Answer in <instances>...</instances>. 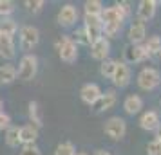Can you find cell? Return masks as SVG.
Returning <instances> with one entry per match:
<instances>
[{
  "instance_id": "26",
  "label": "cell",
  "mask_w": 161,
  "mask_h": 155,
  "mask_svg": "<svg viewBox=\"0 0 161 155\" xmlns=\"http://www.w3.org/2000/svg\"><path fill=\"white\" fill-rule=\"evenodd\" d=\"M54 155H76V150H74L73 142L65 141V142H60L58 146H56Z\"/></svg>"
},
{
  "instance_id": "1",
  "label": "cell",
  "mask_w": 161,
  "mask_h": 155,
  "mask_svg": "<svg viewBox=\"0 0 161 155\" xmlns=\"http://www.w3.org/2000/svg\"><path fill=\"white\" fill-rule=\"evenodd\" d=\"M38 70V58L35 54H25L22 56L20 63H18V69H16V78L22 80V81H31L35 76H36Z\"/></svg>"
},
{
  "instance_id": "22",
  "label": "cell",
  "mask_w": 161,
  "mask_h": 155,
  "mask_svg": "<svg viewBox=\"0 0 161 155\" xmlns=\"http://www.w3.org/2000/svg\"><path fill=\"white\" fill-rule=\"evenodd\" d=\"M123 23H103L102 25V36L110 40V38H116L121 33Z\"/></svg>"
},
{
  "instance_id": "4",
  "label": "cell",
  "mask_w": 161,
  "mask_h": 155,
  "mask_svg": "<svg viewBox=\"0 0 161 155\" xmlns=\"http://www.w3.org/2000/svg\"><path fill=\"white\" fill-rule=\"evenodd\" d=\"M103 132L112 141H119V139H123L125 133H127V123L121 117H110L105 121Z\"/></svg>"
},
{
  "instance_id": "6",
  "label": "cell",
  "mask_w": 161,
  "mask_h": 155,
  "mask_svg": "<svg viewBox=\"0 0 161 155\" xmlns=\"http://www.w3.org/2000/svg\"><path fill=\"white\" fill-rule=\"evenodd\" d=\"M158 6L159 2L158 0H141L138 4V9H136V15H138L139 22H148L156 16V11H158Z\"/></svg>"
},
{
  "instance_id": "9",
  "label": "cell",
  "mask_w": 161,
  "mask_h": 155,
  "mask_svg": "<svg viewBox=\"0 0 161 155\" xmlns=\"http://www.w3.org/2000/svg\"><path fill=\"white\" fill-rule=\"evenodd\" d=\"M127 36H129V42L132 45H143L147 40V25L143 22H132L129 25V31H127Z\"/></svg>"
},
{
  "instance_id": "38",
  "label": "cell",
  "mask_w": 161,
  "mask_h": 155,
  "mask_svg": "<svg viewBox=\"0 0 161 155\" xmlns=\"http://www.w3.org/2000/svg\"><path fill=\"white\" fill-rule=\"evenodd\" d=\"M159 106H161V99H159Z\"/></svg>"
},
{
  "instance_id": "33",
  "label": "cell",
  "mask_w": 161,
  "mask_h": 155,
  "mask_svg": "<svg viewBox=\"0 0 161 155\" xmlns=\"http://www.w3.org/2000/svg\"><path fill=\"white\" fill-rule=\"evenodd\" d=\"M11 126V117L6 112H0V130H8Z\"/></svg>"
},
{
  "instance_id": "21",
  "label": "cell",
  "mask_w": 161,
  "mask_h": 155,
  "mask_svg": "<svg viewBox=\"0 0 161 155\" xmlns=\"http://www.w3.org/2000/svg\"><path fill=\"white\" fill-rule=\"evenodd\" d=\"M6 144L11 148L20 144V128L18 126H9L6 130Z\"/></svg>"
},
{
  "instance_id": "29",
  "label": "cell",
  "mask_w": 161,
  "mask_h": 155,
  "mask_svg": "<svg viewBox=\"0 0 161 155\" xmlns=\"http://www.w3.org/2000/svg\"><path fill=\"white\" fill-rule=\"evenodd\" d=\"M147 155H161V141L152 139L147 144Z\"/></svg>"
},
{
  "instance_id": "18",
  "label": "cell",
  "mask_w": 161,
  "mask_h": 155,
  "mask_svg": "<svg viewBox=\"0 0 161 155\" xmlns=\"http://www.w3.org/2000/svg\"><path fill=\"white\" fill-rule=\"evenodd\" d=\"M0 56L6 59H13L16 56L15 44H13V38L11 36L0 34Z\"/></svg>"
},
{
  "instance_id": "15",
  "label": "cell",
  "mask_w": 161,
  "mask_h": 155,
  "mask_svg": "<svg viewBox=\"0 0 161 155\" xmlns=\"http://www.w3.org/2000/svg\"><path fill=\"white\" fill-rule=\"evenodd\" d=\"M38 139V128L35 125H24L20 126V144L24 146H31V144H35Z\"/></svg>"
},
{
  "instance_id": "34",
  "label": "cell",
  "mask_w": 161,
  "mask_h": 155,
  "mask_svg": "<svg viewBox=\"0 0 161 155\" xmlns=\"http://www.w3.org/2000/svg\"><path fill=\"white\" fill-rule=\"evenodd\" d=\"M94 155H114L112 152H107V150H96Z\"/></svg>"
},
{
  "instance_id": "25",
  "label": "cell",
  "mask_w": 161,
  "mask_h": 155,
  "mask_svg": "<svg viewBox=\"0 0 161 155\" xmlns=\"http://www.w3.org/2000/svg\"><path fill=\"white\" fill-rule=\"evenodd\" d=\"M116 65H118V59L107 58L105 61H102L100 74H102V76H105V78H112V74H114V70H116Z\"/></svg>"
},
{
  "instance_id": "23",
  "label": "cell",
  "mask_w": 161,
  "mask_h": 155,
  "mask_svg": "<svg viewBox=\"0 0 161 155\" xmlns=\"http://www.w3.org/2000/svg\"><path fill=\"white\" fill-rule=\"evenodd\" d=\"M18 27H16V22L13 18H2L0 20V34H6V36H11L15 34Z\"/></svg>"
},
{
  "instance_id": "10",
  "label": "cell",
  "mask_w": 161,
  "mask_h": 155,
  "mask_svg": "<svg viewBox=\"0 0 161 155\" xmlns=\"http://www.w3.org/2000/svg\"><path fill=\"white\" fill-rule=\"evenodd\" d=\"M78 16H80L78 9L74 8L73 4H65V6L58 11L56 20H58L60 25H64V27H71V25H74V23L78 22Z\"/></svg>"
},
{
  "instance_id": "28",
  "label": "cell",
  "mask_w": 161,
  "mask_h": 155,
  "mask_svg": "<svg viewBox=\"0 0 161 155\" xmlns=\"http://www.w3.org/2000/svg\"><path fill=\"white\" fill-rule=\"evenodd\" d=\"M15 11V2L11 0H0V16L2 18H9V15Z\"/></svg>"
},
{
  "instance_id": "31",
  "label": "cell",
  "mask_w": 161,
  "mask_h": 155,
  "mask_svg": "<svg viewBox=\"0 0 161 155\" xmlns=\"http://www.w3.org/2000/svg\"><path fill=\"white\" fill-rule=\"evenodd\" d=\"M44 0H25V8L29 9L31 13H38V11H42L44 8Z\"/></svg>"
},
{
  "instance_id": "30",
  "label": "cell",
  "mask_w": 161,
  "mask_h": 155,
  "mask_svg": "<svg viewBox=\"0 0 161 155\" xmlns=\"http://www.w3.org/2000/svg\"><path fill=\"white\" fill-rule=\"evenodd\" d=\"M83 25L85 27H102V18L100 16H91V15H85L83 16Z\"/></svg>"
},
{
  "instance_id": "8",
  "label": "cell",
  "mask_w": 161,
  "mask_h": 155,
  "mask_svg": "<svg viewBox=\"0 0 161 155\" xmlns=\"http://www.w3.org/2000/svg\"><path fill=\"white\" fill-rule=\"evenodd\" d=\"M148 58L145 52V47L143 45H132L129 44L123 49V59L127 65H132V63H139V61H145Z\"/></svg>"
},
{
  "instance_id": "37",
  "label": "cell",
  "mask_w": 161,
  "mask_h": 155,
  "mask_svg": "<svg viewBox=\"0 0 161 155\" xmlns=\"http://www.w3.org/2000/svg\"><path fill=\"white\" fill-rule=\"evenodd\" d=\"M0 112H2V99H0Z\"/></svg>"
},
{
  "instance_id": "27",
  "label": "cell",
  "mask_w": 161,
  "mask_h": 155,
  "mask_svg": "<svg viewBox=\"0 0 161 155\" xmlns=\"http://www.w3.org/2000/svg\"><path fill=\"white\" fill-rule=\"evenodd\" d=\"M74 44L78 45V44H81V45H91V40H89V36H87V33H85V29H83V25H81L80 29H76V33H74V38H71Z\"/></svg>"
},
{
  "instance_id": "32",
  "label": "cell",
  "mask_w": 161,
  "mask_h": 155,
  "mask_svg": "<svg viewBox=\"0 0 161 155\" xmlns=\"http://www.w3.org/2000/svg\"><path fill=\"white\" fill-rule=\"evenodd\" d=\"M20 155H42V152H40V148L36 144H31V146H24Z\"/></svg>"
},
{
  "instance_id": "12",
  "label": "cell",
  "mask_w": 161,
  "mask_h": 155,
  "mask_svg": "<svg viewBox=\"0 0 161 155\" xmlns=\"http://www.w3.org/2000/svg\"><path fill=\"white\" fill-rule=\"evenodd\" d=\"M100 96H102V89L96 83H85L80 89V99L87 105H96Z\"/></svg>"
},
{
  "instance_id": "20",
  "label": "cell",
  "mask_w": 161,
  "mask_h": 155,
  "mask_svg": "<svg viewBox=\"0 0 161 155\" xmlns=\"http://www.w3.org/2000/svg\"><path fill=\"white\" fill-rule=\"evenodd\" d=\"M29 119L31 125H35L36 128L44 125V117H42V108L36 101H29Z\"/></svg>"
},
{
  "instance_id": "5",
  "label": "cell",
  "mask_w": 161,
  "mask_h": 155,
  "mask_svg": "<svg viewBox=\"0 0 161 155\" xmlns=\"http://www.w3.org/2000/svg\"><path fill=\"white\" fill-rule=\"evenodd\" d=\"M38 42H40V31L35 25H24L20 29V47H22V51L35 49Z\"/></svg>"
},
{
  "instance_id": "36",
  "label": "cell",
  "mask_w": 161,
  "mask_h": 155,
  "mask_svg": "<svg viewBox=\"0 0 161 155\" xmlns=\"http://www.w3.org/2000/svg\"><path fill=\"white\" fill-rule=\"evenodd\" d=\"M76 155H87V153H83V152H80V153H76Z\"/></svg>"
},
{
  "instance_id": "17",
  "label": "cell",
  "mask_w": 161,
  "mask_h": 155,
  "mask_svg": "<svg viewBox=\"0 0 161 155\" xmlns=\"http://www.w3.org/2000/svg\"><path fill=\"white\" fill-rule=\"evenodd\" d=\"M145 52L148 58H156V56H159L161 54V36L159 34H152V36H148L145 40Z\"/></svg>"
},
{
  "instance_id": "7",
  "label": "cell",
  "mask_w": 161,
  "mask_h": 155,
  "mask_svg": "<svg viewBox=\"0 0 161 155\" xmlns=\"http://www.w3.org/2000/svg\"><path fill=\"white\" fill-rule=\"evenodd\" d=\"M130 67L127 65L125 61H118L116 65V70H114V74H112V83H114V87H119V89H125L129 83H130Z\"/></svg>"
},
{
  "instance_id": "3",
  "label": "cell",
  "mask_w": 161,
  "mask_h": 155,
  "mask_svg": "<svg viewBox=\"0 0 161 155\" xmlns=\"http://www.w3.org/2000/svg\"><path fill=\"white\" fill-rule=\"evenodd\" d=\"M56 49H58L62 61H65V63H73L78 58V45L74 44L69 36H64L62 40H58L56 42Z\"/></svg>"
},
{
  "instance_id": "19",
  "label": "cell",
  "mask_w": 161,
  "mask_h": 155,
  "mask_svg": "<svg viewBox=\"0 0 161 155\" xmlns=\"http://www.w3.org/2000/svg\"><path fill=\"white\" fill-rule=\"evenodd\" d=\"M16 80V67L8 63V65L0 67V83L2 85H8V83H13Z\"/></svg>"
},
{
  "instance_id": "11",
  "label": "cell",
  "mask_w": 161,
  "mask_h": 155,
  "mask_svg": "<svg viewBox=\"0 0 161 155\" xmlns=\"http://www.w3.org/2000/svg\"><path fill=\"white\" fill-rule=\"evenodd\" d=\"M109 52H110V40H107V38L102 36L91 44V56L94 59L105 61L109 58Z\"/></svg>"
},
{
  "instance_id": "2",
  "label": "cell",
  "mask_w": 161,
  "mask_h": 155,
  "mask_svg": "<svg viewBox=\"0 0 161 155\" xmlns=\"http://www.w3.org/2000/svg\"><path fill=\"white\" fill-rule=\"evenodd\" d=\"M161 83V72L154 67H145L138 74V87L141 90H154Z\"/></svg>"
},
{
  "instance_id": "14",
  "label": "cell",
  "mask_w": 161,
  "mask_h": 155,
  "mask_svg": "<svg viewBox=\"0 0 161 155\" xmlns=\"http://www.w3.org/2000/svg\"><path fill=\"white\" fill-rule=\"evenodd\" d=\"M118 101V96H116V90L114 89H109L105 90V92H102V96H100V99L96 101V112H107L110 110L114 105H116Z\"/></svg>"
},
{
  "instance_id": "24",
  "label": "cell",
  "mask_w": 161,
  "mask_h": 155,
  "mask_svg": "<svg viewBox=\"0 0 161 155\" xmlns=\"http://www.w3.org/2000/svg\"><path fill=\"white\" fill-rule=\"evenodd\" d=\"M83 9H85V15H91V16H100L103 11V4L100 0H87L83 4Z\"/></svg>"
},
{
  "instance_id": "13",
  "label": "cell",
  "mask_w": 161,
  "mask_h": 155,
  "mask_svg": "<svg viewBox=\"0 0 161 155\" xmlns=\"http://www.w3.org/2000/svg\"><path fill=\"white\" fill-rule=\"evenodd\" d=\"M159 125H161V119H159V114L156 110H147L139 117V126L143 130H147V132H156V128Z\"/></svg>"
},
{
  "instance_id": "35",
  "label": "cell",
  "mask_w": 161,
  "mask_h": 155,
  "mask_svg": "<svg viewBox=\"0 0 161 155\" xmlns=\"http://www.w3.org/2000/svg\"><path fill=\"white\" fill-rule=\"evenodd\" d=\"M154 133H156V139L161 141V125L158 126V128H156V132H154Z\"/></svg>"
},
{
  "instance_id": "16",
  "label": "cell",
  "mask_w": 161,
  "mask_h": 155,
  "mask_svg": "<svg viewBox=\"0 0 161 155\" xmlns=\"http://www.w3.org/2000/svg\"><path fill=\"white\" fill-rule=\"evenodd\" d=\"M143 108V99L138 96V94H130V96L125 97L123 101V110L129 114V116H134V114H139Z\"/></svg>"
}]
</instances>
